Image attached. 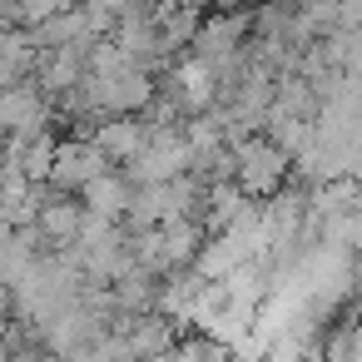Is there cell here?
<instances>
[{
	"label": "cell",
	"mask_w": 362,
	"mask_h": 362,
	"mask_svg": "<svg viewBox=\"0 0 362 362\" xmlns=\"http://www.w3.org/2000/svg\"><path fill=\"white\" fill-rule=\"evenodd\" d=\"M40 228H45L55 243H65V238L80 233V209H75V204H50V209H40Z\"/></svg>",
	"instance_id": "obj_2"
},
{
	"label": "cell",
	"mask_w": 362,
	"mask_h": 362,
	"mask_svg": "<svg viewBox=\"0 0 362 362\" xmlns=\"http://www.w3.org/2000/svg\"><path fill=\"white\" fill-rule=\"evenodd\" d=\"M238 174H243L248 189H278V179H283V154H278L268 139H248V144L238 149Z\"/></svg>",
	"instance_id": "obj_1"
},
{
	"label": "cell",
	"mask_w": 362,
	"mask_h": 362,
	"mask_svg": "<svg viewBox=\"0 0 362 362\" xmlns=\"http://www.w3.org/2000/svg\"><path fill=\"white\" fill-rule=\"evenodd\" d=\"M85 199H90V204H95L100 214H105V209H124V204H129V194H124V184H115V179H105V174L85 184Z\"/></svg>",
	"instance_id": "obj_3"
}]
</instances>
